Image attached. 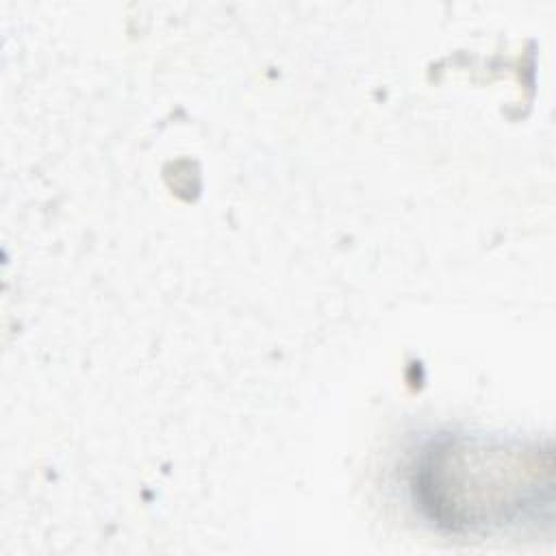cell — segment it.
<instances>
[{
    "instance_id": "1",
    "label": "cell",
    "mask_w": 556,
    "mask_h": 556,
    "mask_svg": "<svg viewBox=\"0 0 556 556\" xmlns=\"http://www.w3.org/2000/svg\"><path fill=\"white\" fill-rule=\"evenodd\" d=\"M549 452L517 441L443 434L419 454L410 491L419 508L447 530H497L528 521L549 504Z\"/></svg>"
}]
</instances>
